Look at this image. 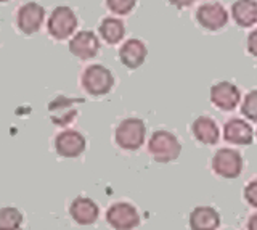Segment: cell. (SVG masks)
<instances>
[{"mask_svg":"<svg viewBox=\"0 0 257 230\" xmlns=\"http://www.w3.org/2000/svg\"><path fill=\"white\" fill-rule=\"evenodd\" d=\"M148 153L158 163H172L182 153V144L174 132L167 129H158L151 134L148 140Z\"/></svg>","mask_w":257,"mask_h":230,"instance_id":"1","label":"cell"},{"mask_svg":"<svg viewBox=\"0 0 257 230\" xmlns=\"http://www.w3.org/2000/svg\"><path fill=\"white\" fill-rule=\"evenodd\" d=\"M147 139V126L140 118H125L114 131V142L125 152H135L142 148Z\"/></svg>","mask_w":257,"mask_h":230,"instance_id":"2","label":"cell"},{"mask_svg":"<svg viewBox=\"0 0 257 230\" xmlns=\"http://www.w3.org/2000/svg\"><path fill=\"white\" fill-rule=\"evenodd\" d=\"M80 85L92 97H103L111 92L112 85H114V76L106 66L90 65L84 69L82 76H80Z\"/></svg>","mask_w":257,"mask_h":230,"instance_id":"3","label":"cell"},{"mask_svg":"<svg viewBox=\"0 0 257 230\" xmlns=\"http://www.w3.org/2000/svg\"><path fill=\"white\" fill-rule=\"evenodd\" d=\"M211 168L215 176L233 180L243 172V156L233 148H220L212 156Z\"/></svg>","mask_w":257,"mask_h":230,"instance_id":"4","label":"cell"},{"mask_svg":"<svg viewBox=\"0 0 257 230\" xmlns=\"http://www.w3.org/2000/svg\"><path fill=\"white\" fill-rule=\"evenodd\" d=\"M77 17L76 13L72 12L69 7H56L52 12L50 18L47 21V29L48 34H50L56 41H64V39H69L77 28Z\"/></svg>","mask_w":257,"mask_h":230,"instance_id":"5","label":"cell"},{"mask_svg":"<svg viewBox=\"0 0 257 230\" xmlns=\"http://www.w3.org/2000/svg\"><path fill=\"white\" fill-rule=\"evenodd\" d=\"M140 212L132 203L116 201L106 209V222L114 230H134L140 225Z\"/></svg>","mask_w":257,"mask_h":230,"instance_id":"6","label":"cell"},{"mask_svg":"<svg viewBox=\"0 0 257 230\" xmlns=\"http://www.w3.org/2000/svg\"><path fill=\"white\" fill-rule=\"evenodd\" d=\"M198 25L206 31H220L228 23V12L220 2H206L196 10Z\"/></svg>","mask_w":257,"mask_h":230,"instance_id":"7","label":"cell"},{"mask_svg":"<svg viewBox=\"0 0 257 230\" xmlns=\"http://www.w3.org/2000/svg\"><path fill=\"white\" fill-rule=\"evenodd\" d=\"M44 20H45V10L37 2L23 4L18 9V12H16V26L26 36L36 34L42 28Z\"/></svg>","mask_w":257,"mask_h":230,"instance_id":"8","label":"cell"},{"mask_svg":"<svg viewBox=\"0 0 257 230\" xmlns=\"http://www.w3.org/2000/svg\"><path fill=\"white\" fill-rule=\"evenodd\" d=\"M211 103L220 111H233L241 101V92L238 85L230 81H220L211 87L209 92Z\"/></svg>","mask_w":257,"mask_h":230,"instance_id":"9","label":"cell"},{"mask_svg":"<svg viewBox=\"0 0 257 230\" xmlns=\"http://www.w3.org/2000/svg\"><path fill=\"white\" fill-rule=\"evenodd\" d=\"M87 140L80 132L66 129L55 137V150L61 158H79L85 152Z\"/></svg>","mask_w":257,"mask_h":230,"instance_id":"10","label":"cell"},{"mask_svg":"<svg viewBox=\"0 0 257 230\" xmlns=\"http://www.w3.org/2000/svg\"><path fill=\"white\" fill-rule=\"evenodd\" d=\"M100 41L93 31H79L69 41V52L79 60H92L98 55Z\"/></svg>","mask_w":257,"mask_h":230,"instance_id":"11","label":"cell"},{"mask_svg":"<svg viewBox=\"0 0 257 230\" xmlns=\"http://www.w3.org/2000/svg\"><path fill=\"white\" fill-rule=\"evenodd\" d=\"M48 113H50V120L55 126L68 128L77 116L76 100L60 95V97H56L48 103Z\"/></svg>","mask_w":257,"mask_h":230,"instance_id":"12","label":"cell"},{"mask_svg":"<svg viewBox=\"0 0 257 230\" xmlns=\"http://www.w3.org/2000/svg\"><path fill=\"white\" fill-rule=\"evenodd\" d=\"M69 216L79 225H92L100 216V208L92 198L76 196L69 204Z\"/></svg>","mask_w":257,"mask_h":230,"instance_id":"13","label":"cell"},{"mask_svg":"<svg viewBox=\"0 0 257 230\" xmlns=\"http://www.w3.org/2000/svg\"><path fill=\"white\" fill-rule=\"evenodd\" d=\"M223 139L231 145H251L254 140V131L247 121L231 118L223 124Z\"/></svg>","mask_w":257,"mask_h":230,"instance_id":"14","label":"cell"},{"mask_svg":"<svg viewBox=\"0 0 257 230\" xmlns=\"http://www.w3.org/2000/svg\"><path fill=\"white\" fill-rule=\"evenodd\" d=\"M148 57V49L140 39H128L119 49V60L128 69L140 68Z\"/></svg>","mask_w":257,"mask_h":230,"instance_id":"15","label":"cell"},{"mask_svg":"<svg viewBox=\"0 0 257 230\" xmlns=\"http://www.w3.org/2000/svg\"><path fill=\"white\" fill-rule=\"evenodd\" d=\"M190 230H217L220 227V214L212 206H196L188 216Z\"/></svg>","mask_w":257,"mask_h":230,"instance_id":"16","label":"cell"},{"mask_svg":"<svg viewBox=\"0 0 257 230\" xmlns=\"http://www.w3.org/2000/svg\"><path fill=\"white\" fill-rule=\"evenodd\" d=\"M191 134L199 144L215 145L220 139V129L217 123L209 116H199L191 124Z\"/></svg>","mask_w":257,"mask_h":230,"instance_id":"17","label":"cell"},{"mask_svg":"<svg viewBox=\"0 0 257 230\" xmlns=\"http://www.w3.org/2000/svg\"><path fill=\"white\" fill-rule=\"evenodd\" d=\"M231 17L239 28H252L257 25L255 0H235L231 5Z\"/></svg>","mask_w":257,"mask_h":230,"instance_id":"18","label":"cell"},{"mask_svg":"<svg viewBox=\"0 0 257 230\" xmlns=\"http://www.w3.org/2000/svg\"><path fill=\"white\" fill-rule=\"evenodd\" d=\"M98 31H100L101 39L108 45L119 44L124 39V36H125L124 23L120 21L119 18H112V17L103 18L101 23H100V26H98Z\"/></svg>","mask_w":257,"mask_h":230,"instance_id":"19","label":"cell"},{"mask_svg":"<svg viewBox=\"0 0 257 230\" xmlns=\"http://www.w3.org/2000/svg\"><path fill=\"white\" fill-rule=\"evenodd\" d=\"M23 212L15 206L0 208V230H20L23 225Z\"/></svg>","mask_w":257,"mask_h":230,"instance_id":"20","label":"cell"},{"mask_svg":"<svg viewBox=\"0 0 257 230\" xmlns=\"http://www.w3.org/2000/svg\"><path fill=\"white\" fill-rule=\"evenodd\" d=\"M241 114L246 120L257 123V89L246 93L243 103H241Z\"/></svg>","mask_w":257,"mask_h":230,"instance_id":"21","label":"cell"},{"mask_svg":"<svg viewBox=\"0 0 257 230\" xmlns=\"http://www.w3.org/2000/svg\"><path fill=\"white\" fill-rule=\"evenodd\" d=\"M137 5V0H106L108 10L116 15H128Z\"/></svg>","mask_w":257,"mask_h":230,"instance_id":"22","label":"cell"},{"mask_svg":"<svg viewBox=\"0 0 257 230\" xmlns=\"http://www.w3.org/2000/svg\"><path fill=\"white\" fill-rule=\"evenodd\" d=\"M243 196H244V201L249 206L257 208V179H252L251 182H247L243 190Z\"/></svg>","mask_w":257,"mask_h":230,"instance_id":"23","label":"cell"},{"mask_svg":"<svg viewBox=\"0 0 257 230\" xmlns=\"http://www.w3.org/2000/svg\"><path fill=\"white\" fill-rule=\"evenodd\" d=\"M246 47H247V52L251 53L252 57L257 58V28H255L254 31H251V33H249Z\"/></svg>","mask_w":257,"mask_h":230,"instance_id":"24","label":"cell"},{"mask_svg":"<svg viewBox=\"0 0 257 230\" xmlns=\"http://www.w3.org/2000/svg\"><path fill=\"white\" fill-rule=\"evenodd\" d=\"M167 2L171 5H174L175 9H187V7L195 4L196 0H167Z\"/></svg>","mask_w":257,"mask_h":230,"instance_id":"25","label":"cell"},{"mask_svg":"<svg viewBox=\"0 0 257 230\" xmlns=\"http://www.w3.org/2000/svg\"><path fill=\"white\" fill-rule=\"evenodd\" d=\"M246 228L247 230H257V212L251 214L246 222Z\"/></svg>","mask_w":257,"mask_h":230,"instance_id":"26","label":"cell"},{"mask_svg":"<svg viewBox=\"0 0 257 230\" xmlns=\"http://www.w3.org/2000/svg\"><path fill=\"white\" fill-rule=\"evenodd\" d=\"M5 2H8V0H0V4H5Z\"/></svg>","mask_w":257,"mask_h":230,"instance_id":"27","label":"cell"},{"mask_svg":"<svg viewBox=\"0 0 257 230\" xmlns=\"http://www.w3.org/2000/svg\"><path fill=\"white\" fill-rule=\"evenodd\" d=\"M255 137H257V129H255Z\"/></svg>","mask_w":257,"mask_h":230,"instance_id":"28","label":"cell"}]
</instances>
